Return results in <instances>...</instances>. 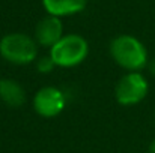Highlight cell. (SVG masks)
Wrapping results in <instances>:
<instances>
[{"label":"cell","instance_id":"cell-1","mask_svg":"<svg viewBox=\"0 0 155 153\" xmlns=\"http://www.w3.org/2000/svg\"><path fill=\"white\" fill-rule=\"evenodd\" d=\"M113 60L130 72H137L143 69L148 63V53L143 44L130 35H120L113 39L110 45Z\"/></svg>","mask_w":155,"mask_h":153},{"label":"cell","instance_id":"cell-2","mask_svg":"<svg viewBox=\"0 0 155 153\" xmlns=\"http://www.w3.org/2000/svg\"><path fill=\"white\" fill-rule=\"evenodd\" d=\"M89 53L87 41L80 35H65L51 48L50 57L56 66L71 68L81 63Z\"/></svg>","mask_w":155,"mask_h":153},{"label":"cell","instance_id":"cell-3","mask_svg":"<svg viewBox=\"0 0 155 153\" xmlns=\"http://www.w3.org/2000/svg\"><path fill=\"white\" fill-rule=\"evenodd\" d=\"M0 56L14 65L32 63L38 56L36 41L23 33H9L0 41Z\"/></svg>","mask_w":155,"mask_h":153},{"label":"cell","instance_id":"cell-4","mask_svg":"<svg viewBox=\"0 0 155 153\" xmlns=\"http://www.w3.org/2000/svg\"><path fill=\"white\" fill-rule=\"evenodd\" d=\"M114 95L120 105H136L148 95V81L139 72H128L117 81Z\"/></svg>","mask_w":155,"mask_h":153},{"label":"cell","instance_id":"cell-5","mask_svg":"<svg viewBox=\"0 0 155 153\" xmlns=\"http://www.w3.org/2000/svg\"><path fill=\"white\" fill-rule=\"evenodd\" d=\"M33 108L42 117H56L65 108V95L56 87H44L35 95Z\"/></svg>","mask_w":155,"mask_h":153},{"label":"cell","instance_id":"cell-6","mask_svg":"<svg viewBox=\"0 0 155 153\" xmlns=\"http://www.w3.org/2000/svg\"><path fill=\"white\" fill-rule=\"evenodd\" d=\"M63 36V24L60 21L59 17L54 15H48L45 18H42L35 30V38L36 42L42 47H50L53 45Z\"/></svg>","mask_w":155,"mask_h":153},{"label":"cell","instance_id":"cell-7","mask_svg":"<svg viewBox=\"0 0 155 153\" xmlns=\"http://www.w3.org/2000/svg\"><path fill=\"white\" fill-rule=\"evenodd\" d=\"M42 5L48 15L60 18L81 12L86 8L87 0H42Z\"/></svg>","mask_w":155,"mask_h":153},{"label":"cell","instance_id":"cell-8","mask_svg":"<svg viewBox=\"0 0 155 153\" xmlns=\"http://www.w3.org/2000/svg\"><path fill=\"white\" fill-rule=\"evenodd\" d=\"M0 99L9 107H21L26 101L23 87L14 80H0Z\"/></svg>","mask_w":155,"mask_h":153},{"label":"cell","instance_id":"cell-9","mask_svg":"<svg viewBox=\"0 0 155 153\" xmlns=\"http://www.w3.org/2000/svg\"><path fill=\"white\" fill-rule=\"evenodd\" d=\"M54 66L56 65H54V62L51 60L50 56L48 57H42V59L38 60V71H41V72H51Z\"/></svg>","mask_w":155,"mask_h":153},{"label":"cell","instance_id":"cell-10","mask_svg":"<svg viewBox=\"0 0 155 153\" xmlns=\"http://www.w3.org/2000/svg\"><path fill=\"white\" fill-rule=\"evenodd\" d=\"M149 69H151V74H152V75H155V60H152V62H151Z\"/></svg>","mask_w":155,"mask_h":153},{"label":"cell","instance_id":"cell-11","mask_svg":"<svg viewBox=\"0 0 155 153\" xmlns=\"http://www.w3.org/2000/svg\"><path fill=\"white\" fill-rule=\"evenodd\" d=\"M149 152L151 153H155V140L151 143V146H149Z\"/></svg>","mask_w":155,"mask_h":153}]
</instances>
